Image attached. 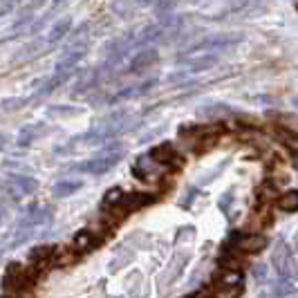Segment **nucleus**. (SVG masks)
Listing matches in <instances>:
<instances>
[{
  "label": "nucleus",
  "instance_id": "412c9836",
  "mask_svg": "<svg viewBox=\"0 0 298 298\" xmlns=\"http://www.w3.org/2000/svg\"><path fill=\"white\" fill-rule=\"evenodd\" d=\"M76 108H65V105H61V108H56V105H52V108H49V115H76Z\"/></svg>",
  "mask_w": 298,
  "mask_h": 298
},
{
  "label": "nucleus",
  "instance_id": "6e6552de",
  "mask_svg": "<svg viewBox=\"0 0 298 298\" xmlns=\"http://www.w3.org/2000/svg\"><path fill=\"white\" fill-rule=\"evenodd\" d=\"M157 59H159V54H157V49H142L134 59L130 61V67H128V72L130 74H139V72H144V70H148L150 65H155L157 63Z\"/></svg>",
  "mask_w": 298,
  "mask_h": 298
},
{
  "label": "nucleus",
  "instance_id": "f257e3e1",
  "mask_svg": "<svg viewBox=\"0 0 298 298\" xmlns=\"http://www.w3.org/2000/svg\"><path fill=\"white\" fill-rule=\"evenodd\" d=\"M38 278H41V272H38L36 267H32L30 262H27V265H22V262H11L3 274V289L7 291V294L22 298L36 287Z\"/></svg>",
  "mask_w": 298,
  "mask_h": 298
},
{
  "label": "nucleus",
  "instance_id": "423d86ee",
  "mask_svg": "<svg viewBox=\"0 0 298 298\" xmlns=\"http://www.w3.org/2000/svg\"><path fill=\"white\" fill-rule=\"evenodd\" d=\"M103 242V233L99 229H81L76 235H74V242L70 247L76 251L78 256H86L90 251H94L97 247Z\"/></svg>",
  "mask_w": 298,
  "mask_h": 298
},
{
  "label": "nucleus",
  "instance_id": "9b49d317",
  "mask_svg": "<svg viewBox=\"0 0 298 298\" xmlns=\"http://www.w3.org/2000/svg\"><path fill=\"white\" fill-rule=\"evenodd\" d=\"M36 179L27 177V175H11V191H16V193L20 195H30L36 191Z\"/></svg>",
  "mask_w": 298,
  "mask_h": 298
},
{
  "label": "nucleus",
  "instance_id": "0eeeda50",
  "mask_svg": "<svg viewBox=\"0 0 298 298\" xmlns=\"http://www.w3.org/2000/svg\"><path fill=\"white\" fill-rule=\"evenodd\" d=\"M267 247V238L260 233H240L231 238V249L240 254H258Z\"/></svg>",
  "mask_w": 298,
  "mask_h": 298
},
{
  "label": "nucleus",
  "instance_id": "4be33fe9",
  "mask_svg": "<svg viewBox=\"0 0 298 298\" xmlns=\"http://www.w3.org/2000/svg\"><path fill=\"white\" fill-rule=\"evenodd\" d=\"M18 3H22V0H5V3H3V7H0V16L9 14V11L14 9L16 5H18Z\"/></svg>",
  "mask_w": 298,
  "mask_h": 298
},
{
  "label": "nucleus",
  "instance_id": "5701e85b",
  "mask_svg": "<svg viewBox=\"0 0 298 298\" xmlns=\"http://www.w3.org/2000/svg\"><path fill=\"white\" fill-rule=\"evenodd\" d=\"M45 3H47V0H30V5H27L25 9H27V11H36L38 7H43Z\"/></svg>",
  "mask_w": 298,
  "mask_h": 298
},
{
  "label": "nucleus",
  "instance_id": "39448f33",
  "mask_svg": "<svg viewBox=\"0 0 298 298\" xmlns=\"http://www.w3.org/2000/svg\"><path fill=\"white\" fill-rule=\"evenodd\" d=\"M148 155L153 157L157 164L164 166V168H179V166L184 164V155L179 153V150L173 144H168V142L155 146V148H150Z\"/></svg>",
  "mask_w": 298,
  "mask_h": 298
},
{
  "label": "nucleus",
  "instance_id": "f3484780",
  "mask_svg": "<svg viewBox=\"0 0 298 298\" xmlns=\"http://www.w3.org/2000/svg\"><path fill=\"white\" fill-rule=\"evenodd\" d=\"M161 36H164V30H161L159 25H150V27H146L142 34V43H155V41H159Z\"/></svg>",
  "mask_w": 298,
  "mask_h": 298
},
{
  "label": "nucleus",
  "instance_id": "dca6fc26",
  "mask_svg": "<svg viewBox=\"0 0 298 298\" xmlns=\"http://www.w3.org/2000/svg\"><path fill=\"white\" fill-rule=\"evenodd\" d=\"M280 128L289 132V137L298 139V115H283L280 117Z\"/></svg>",
  "mask_w": 298,
  "mask_h": 298
},
{
  "label": "nucleus",
  "instance_id": "1a4fd4ad",
  "mask_svg": "<svg viewBox=\"0 0 298 298\" xmlns=\"http://www.w3.org/2000/svg\"><path fill=\"white\" fill-rule=\"evenodd\" d=\"M274 262H276V269L280 274H285V276H294L296 269L291 265V254L287 247H278L276 251H274Z\"/></svg>",
  "mask_w": 298,
  "mask_h": 298
},
{
  "label": "nucleus",
  "instance_id": "aec40b11",
  "mask_svg": "<svg viewBox=\"0 0 298 298\" xmlns=\"http://www.w3.org/2000/svg\"><path fill=\"white\" fill-rule=\"evenodd\" d=\"M173 3L175 0H157V14L159 16H164V14H171V9H173Z\"/></svg>",
  "mask_w": 298,
  "mask_h": 298
},
{
  "label": "nucleus",
  "instance_id": "2eb2a0df",
  "mask_svg": "<svg viewBox=\"0 0 298 298\" xmlns=\"http://www.w3.org/2000/svg\"><path fill=\"white\" fill-rule=\"evenodd\" d=\"M123 193H126V191H121V188H110L108 193L103 195V200H101V204H99V209L101 211H108V209H112V206L117 204V202H119L121 198H123Z\"/></svg>",
  "mask_w": 298,
  "mask_h": 298
},
{
  "label": "nucleus",
  "instance_id": "a211bd4d",
  "mask_svg": "<svg viewBox=\"0 0 298 298\" xmlns=\"http://www.w3.org/2000/svg\"><path fill=\"white\" fill-rule=\"evenodd\" d=\"M36 130H38V126H27V128H22L18 144H20V146H30L34 139H36Z\"/></svg>",
  "mask_w": 298,
  "mask_h": 298
},
{
  "label": "nucleus",
  "instance_id": "4468645a",
  "mask_svg": "<svg viewBox=\"0 0 298 298\" xmlns=\"http://www.w3.org/2000/svg\"><path fill=\"white\" fill-rule=\"evenodd\" d=\"M81 186H83V184L78 182V179H65V182H59L54 186V195H56V198H67V195L76 193Z\"/></svg>",
  "mask_w": 298,
  "mask_h": 298
},
{
  "label": "nucleus",
  "instance_id": "7ed1b4c3",
  "mask_svg": "<svg viewBox=\"0 0 298 298\" xmlns=\"http://www.w3.org/2000/svg\"><path fill=\"white\" fill-rule=\"evenodd\" d=\"M61 254V247L59 245H38L34 247L27 256V262L32 267H36L41 274H45L47 267H56V258Z\"/></svg>",
  "mask_w": 298,
  "mask_h": 298
},
{
  "label": "nucleus",
  "instance_id": "f8f14e48",
  "mask_svg": "<svg viewBox=\"0 0 298 298\" xmlns=\"http://www.w3.org/2000/svg\"><path fill=\"white\" fill-rule=\"evenodd\" d=\"M245 291V283H220V289L213 294V298H240V294Z\"/></svg>",
  "mask_w": 298,
  "mask_h": 298
},
{
  "label": "nucleus",
  "instance_id": "f03ea898",
  "mask_svg": "<svg viewBox=\"0 0 298 298\" xmlns=\"http://www.w3.org/2000/svg\"><path fill=\"white\" fill-rule=\"evenodd\" d=\"M123 157V150H115L112 153V146H110V150H105V153H101L97 157H92V159H88V161H81V164H74L72 168H74L76 173H88V175H103V173H108L112 166L117 164Z\"/></svg>",
  "mask_w": 298,
  "mask_h": 298
},
{
  "label": "nucleus",
  "instance_id": "b1692460",
  "mask_svg": "<svg viewBox=\"0 0 298 298\" xmlns=\"http://www.w3.org/2000/svg\"><path fill=\"white\" fill-rule=\"evenodd\" d=\"M294 103H296V105H298V99H294Z\"/></svg>",
  "mask_w": 298,
  "mask_h": 298
},
{
  "label": "nucleus",
  "instance_id": "ddd939ff",
  "mask_svg": "<svg viewBox=\"0 0 298 298\" xmlns=\"http://www.w3.org/2000/svg\"><path fill=\"white\" fill-rule=\"evenodd\" d=\"M276 204H278V209H283L287 213L298 211V191H287V193H283L276 200Z\"/></svg>",
  "mask_w": 298,
  "mask_h": 298
},
{
  "label": "nucleus",
  "instance_id": "6ab92c4d",
  "mask_svg": "<svg viewBox=\"0 0 298 298\" xmlns=\"http://www.w3.org/2000/svg\"><path fill=\"white\" fill-rule=\"evenodd\" d=\"M215 56H202V59H198V61H193V63H191V67H193V70H209V67L215 63Z\"/></svg>",
  "mask_w": 298,
  "mask_h": 298
},
{
  "label": "nucleus",
  "instance_id": "9d476101",
  "mask_svg": "<svg viewBox=\"0 0 298 298\" xmlns=\"http://www.w3.org/2000/svg\"><path fill=\"white\" fill-rule=\"evenodd\" d=\"M70 30H72V18H70V16H65V18H61L52 27V32H49V36H47V43L49 45H56L59 41H63L67 34H70Z\"/></svg>",
  "mask_w": 298,
  "mask_h": 298
},
{
  "label": "nucleus",
  "instance_id": "20e7f679",
  "mask_svg": "<svg viewBox=\"0 0 298 298\" xmlns=\"http://www.w3.org/2000/svg\"><path fill=\"white\" fill-rule=\"evenodd\" d=\"M161 164H157L150 155H142L137 157V161L132 164V175L139 179V182H146V184H155L159 182L161 177H164V173H161Z\"/></svg>",
  "mask_w": 298,
  "mask_h": 298
}]
</instances>
